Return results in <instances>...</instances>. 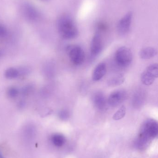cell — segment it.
<instances>
[{
    "label": "cell",
    "instance_id": "cell-11",
    "mask_svg": "<svg viewBox=\"0 0 158 158\" xmlns=\"http://www.w3.org/2000/svg\"><path fill=\"white\" fill-rule=\"evenodd\" d=\"M157 51L153 47H146L141 50L140 52V56L144 60L153 58L157 54Z\"/></svg>",
    "mask_w": 158,
    "mask_h": 158
},
{
    "label": "cell",
    "instance_id": "cell-6",
    "mask_svg": "<svg viewBox=\"0 0 158 158\" xmlns=\"http://www.w3.org/2000/svg\"><path fill=\"white\" fill-rule=\"evenodd\" d=\"M103 49V42L102 38L99 31L96 32L94 35L91 45H90V52L92 58H94L98 55Z\"/></svg>",
    "mask_w": 158,
    "mask_h": 158
},
{
    "label": "cell",
    "instance_id": "cell-23",
    "mask_svg": "<svg viewBox=\"0 0 158 158\" xmlns=\"http://www.w3.org/2000/svg\"><path fill=\"white\" fill-rule=\"evenodd\" d=\"M0 158H4L3 157L2 155L1 154V152H0Z\"/></svg>",
    "mask_w": 158,
    "mask_h": 158
},
{
    "label": "cell",
    "instance_id": "cell-16",
    "mask_svg": "<svg viewBox=\"0 0 158 158\" xmlns=\"http://www.w3.org/2000/svg\"><path fill=\"white\" fill-rule=\"evenodd\" d=\"M146 72L156 79L158 78V64H153L148 67Z\"/></svg>",
    "mask_w": 158,
    "mask_h": 158
},
{
    "label": "cell",
    "instance_id": "cell-1",
    "mask_svg": "<svg viewBox=\"0 0 158 158\" xmlns=\"http://www.w3.org/2000/svg\"><path fill=\"white\" fill-rule=\"evenodd\" d=\"M57 29L60 36L65 40H73L78 35V30L74 20L67 15L62 16L59 19Z\"/></svg>",
    "mask_w": 158,
    "mask_h": 158
},
{
    "label": "cell",
    "instance_id": "cell-10",
    "mask_svg": "<svg viewBox=\"0 0 158 158\" xmlns=\"http://www.w3.org/2000/svg\"><path fill=\"white\" fill-rule=\"evenodd\" d=\"M144 100V93L142 91H137L133 96L132 100V106L135 108H139L143 106Z\"/></svg>",
    "mask_w": 158,
    "mask_h": 158
},
{
    "label": "cell",
    "instance_id": "cell-3",
    "mask_svg": "<svg viewBox=\"0 0 158 158\" xmlns=\"http://www.w3.org/2000/svg\"><path fill=\"white\" fill-rule=\"evenodd\" d=\"M66 52L70 61L76 65H81L85 59V54L82 48L77 45H68Z\"/></svg>",
    "mask_w": 158,
    "mask_h": 158
},
{
    "label": "cell",
    "instance_id": "cell-8",
    "mask_svg": "<svg viewBox=\"0 0 158 158\" xmlns=\"http://www.w3.org/2000/svg\"><path fill=\"white\" fill-rule=\"evenodd\" d=\"M23 12L26 18L30 21H37L40 18V14L38 10L31 5H25L23 8Z\"/></svg>",
    "mask_w": 158,
    "mask_h": 158
},
{
    "label": "cell",
    "instance_id": "cell-19",
    "mask_svg": "<svg viewBox=\"0 0 158 158\" xmlns=\"http://www.w3.org/2000/svg\"><path fill=\"white\" fill-rule=\"evenodd\" d=\"M58 116L60 119L65 121L69 118L70 117V113L68 110H61L58 112Z\"/></svg>",
    "mask_w": 158,
    "mask_h": 158
},
{
    "label": "cell",
    "instance_id": "cell-12",
    "mask_svg": "<svg viewBox=\"0 0 158 158\" xmlns=\"http://www.w3.org/2000/svg\"><path fill=\"white\" fill-rule=\"evenodd\" d=\"M124 77L122 74H118L108 80L107 84L110 86H116L122 84L124 81Z\"/></svg>",
    "mask_w": 158,
    "mask_h": 158
},
{
    "label": "cell",
    "instance_id": "cell-14",
    "mask_svg": "<svg viewBox=\"0 0 158 158\" xmlns=\"http://www.w3.org/2000/svg\"><path fill=\"white\" fill-rule=\"evenodd\" d=\"M20 75V72L17 69L14 68H10L6 70L5 76L8 79H14L18 77Z\"/></svg>",
    "mask_w": 158,
    "mask_h": 158
},
{
    "label": "cell",
    "instance_id": "cell-17",
    "mask_svg": "<svg viewBox=\"0 0 158 158\" xmlns=\"http://www.w3.org/2000/svg\"><path fill=\"white\" fill-rule=\"evenodd\" d=\"M155 80V79L154 78L150 76L146 71H144L141 76V81L145 85H151L153 83Z\"/></svg>",
    "mask_w": 158,
    "mask_h": 158
},
{
    "label": "cell",
    "instance_id": "cell-21",
    "mask_svg": "<svg viewBox=\"0 0 158 158\" xmlns=\"http://www.w3.org/2000/svg\"><path fill=\"white\" fill-rule=\"evenodd\" d=\"M33 87L31 85H28L24 87L22 89L21 92H22V95L25 96L29 95L31 94L32 93L33 91Z\"/></svg>",
    "mask_w": 158,
    "mask_h": 158
},
{
    "label": "cell",
    "instance_id": "cell-9",
    "mask_svg": "<svg viewBox=\"0 0 158 158\" xmlns=\"http://www.w3.org/2000/svg\"><path fill=\"white\" fill-rule=\"evenodd\" d=\"M106 72V66L104 63L98 64L93 71L92 79L95 81H97L103 78Z\"/></svg>",
    "mask_w": 158,
    "mask_h": 158
},
{
    "label": "cell",
    "instance_id": "cell-7",
    "mask_svg": "<svg viewBox=\"0 0 158 158\" xmlns=\"http://www.w3.org/2000/svg\"><path fill=\"white\" fill-rule=\"evenodd\" d=\"M93 102L95 107L98 110L105 111L107 108V100L102 92H98L94 94Z\"/></svg>",
    "mask_w": 158,
    "mask_h": 158
},
{
    "label": "cell",
    "instance_id": "cell-13",
    "mask_svg": "<svg viewBox=\"0 0 158 158\" xmlns=\"http://www.w3.org/2000/svg\"><path fill=\"white\" fill-rule=\"evenodd\" d=\"M52 141L54 145L56 147H62L65 142L64 136L60 134H56L52 137Z\"/></svg>",
    "mask_w": 158,
    "mask_h": 158
},
{
    "label": "cell",
    "instance_id": "cell-18",
    "mask_svg": "<svg viewBox=\"0 0 158 158\" xmlns=\"http://www.w3.org/2000/svg\"><path fill=\"white\" fill-rule=\"evenodd\" d=\"M126 107L125 106H123L117 110V112L114 114L112 118L115 120H119L124 118L126 114Z\"/></svg>",
    "mask_w": 158,
    "mask_h": 158
},
{
    "label": "cell",
    "instance_id": "cell-4",
    "mask_svg": "<svg viewBox=\"0 0 158 158\" xmlns=\"http://www.w3.org/2000/svg\"><path fill=\"white\" fill-rule=\"evenodd\" d=\"M127 96V92L125 90H116L110 95L107 99L108 104L111 107H116L126 99Z\"/></svg>",
    "mask_w": 158,
    "mask_h": 158
},
{
    "label": "cell",
    "instance_id": "cell-5",
    "mask_svg": "<svg viewBox=\"0 0 158 158\" xmlns=\"http://www.w3.org/2000/svg\"><path fill=\"white\" fill-rule=\"evenodd\" d=\"M132 19V14L129 12L119 21L117 26V30L121 35L127 34L131 28Z\"/></svg>",
    "mask_w": 158,
    "mask_h": 158
},
{
    "label": "cell",
    "instance_id": "cell-2",
    "mask_svg": "<svg viewBox=\"0 0 158 158\" xmlns=\"http://www.w3.org/2000/svg\"><path fill=\"white\" fill-rule=\"evenodd\" d=\"M131 51L126 47L119 48L115 55V61L120 67L126 68L129 66L132 61Z\"/></svg>",
    "mask_w": 158,
    "mask_h": 158
},
{
    "label": "cell",
    "instance_id": "cell-22",
    "mask_svg": "<svg viewBox=\"0 0 158 158\" xmlns=\"http://www.w3.org/2000/svg\"><path fill=\"white\" fill-rule=\"evenodd\" d=\"M7 30L6 28L2 25H0V39H2L6 36Z\"/></svg>",
    "mask_w": 158,
    "mask_h": 158
},
{
    "label": "cell",
    "instance_id": "cell-15",
    "mask_svg": "<svg viewBox=\"0 0 158 158\" xmlns=\"http://www.w3.org/2000/svg\"><path fill=\"white\" fill-rule=\"evenodd\" d=\"M44 73L45 76L48 78L53 77L54 76L55 69L53 64L52 63H48L44 67Z\"/></svg>",
    "mask_w": 158,
    "mask_h": 158
},
{
    "label": "cell",
    "instance_id": "cell-20",
    "mask_svg": "<svg viewBox=\"0 0 158 158\" xmlns=\"http://www.w3.org/2000/svg\"><path fill=\"white\" fill-rule=\"evenodd\" d=\"M19 90L15 87H10L7 91V94L8 97L11 98H15L19 95Z\"/></svg>",
    "mask_w": 158,
    "mask_h": 158
}]
</instances>
